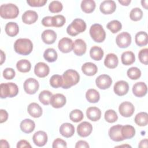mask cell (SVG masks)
<instances>
[{
    "mask_svg": "<svg viewBox=\"0 0 148 148\" xmlns=\"http://www.w3.org/2000/svg\"><path fill=\"white\" fill-rule=\"evenodd\" d=\"M14 51L21 55L29 54L33 49V44L31 40L27 38H20L16 40L14 44Z\"/></svg>",
    "mask_w": 148,
    "mask_h": 148,
    "instance_id": "6da1fadb",
    "label": "cell"
},
{
    "mask_svg": "<svg viewBox=\"0 0 148 148\" xmlns=\"http://www.w3.org/2000/svg\"><path fill=\"white\" fill-rule=\"evenodd\" d=\"M63 83L62 87L65 89L69 88L76 85L80 80V76L78 72L73 69H68L62 75Z\"/></svg>",
    "mask_w": 148,
    "mask_h": 148,
    "instance_id": "7a4b0ae2",
    "label": "cell"
},
{
    "mask_svg": "<svg viewBox=\"0 0 148 148\" xmlns=\"http://www.w3.org/2000/svg\"><path fill=\"white\" fill-rule=\"evenodd\" d=\"M19 14L18 7L13 3L3 4L0 8L1 17L4 19H12L16 18Z\"/></svg>",
    "mask_w": 148,
    "mask_h": 148,
    "instance_id": "3957f363",
    "label": "cell"
},
{
    "mask_svg": "<svg viewBox=\"0 0 148 148\" xmlns=\"http://www.w3.org/2000/svg\"><path fill=\"white\" fill-rule=\"evenodd\" d=\"M86 29L85 21L81 18H75L68 26L66 32L71 36H75L80 33L84 32Z\"/></svg>",
    "mask_w": 148,
    "mask_h": 148,
    "instance_id": "277c9868",
    "label": "cell"
},
{
    "mask_svg": "<svg viewBox=\"0 0 148 148\" xmlns=\"http://www.w3.org/2000/svg\"><path fill=\"white\" fill-rule=\"evenodd\" d=\"M1 98H6L7 97L12 98L16 96L18 92V86L13 83H1Z\"/></svg>",
    "mask_w": 148,
    "mask_h": 148,
    "instance_id": "5b68a950",
    "label": "cell"
},
{
    "mask_svg": "<svg viewBox=\"0 0 148 148\" xmlns=\"http://www.w3.org/2000/svg\"><path fill=\"white\" fill-rule=\"evenodd\" d=\"M90 35L93 40L97 43L104 41L106 38V32L103 27L99 24H94L90 28Z\"/></svg>",
    "mask_w": 148,
    "mask_h": 148,
    "instance_id": "8992f818",
    "label": "cell"
},
{
    "mask_svg": "<svg viewBox=\"0 0 148 148\" xmlns=\"http://www.w3.org/2000/svg\"><path fill=\"white\" fill-rule=\"evenodd\" d=\"M39 88V82L34 78H28L24 83V89L28 94H35Z\"/></svg>",
    "mask_w": 148,
    "mask_h": 148,
    "instance_id": "52a82bcc",
    "label": "cell"
},
{
    "mask_svg": "<svg viewBox=\"0 0 148 148\" xmlns=\"http://www.w3.org/2000/svg\"><path fill=\"white\" fill-rule=\"evenodd\" d=\"M116 42L120 48L128 47L131 43V36L128 32H123L117 36Z\"/></svg>",
    "mask_w": 148,
    "mask_h": 148,
    "instance_id": "ba28073f",
    "label": "cell"
},
{
    "mask_svg": "<svg viewBox=\"0 0 148 148\" xmlns=\"http://www.w3.org/2000/svg\"><path fill=\"white\" fill-rule=\"evenodd\" d=\"M135 108L134 105L128 101L122 102L119 108V111L120 114L125 117H131L134 113Z\"/></svg>",
    "mask_w": 148,
    "mask_h": 148,
    "instance_id": "9c48e42d",
    "label": "cell"
},
{
    "mask_svg": "<svg viewBox=\"0 0 148 148\" xmlns=\"http://www.w3.org/2000/svg\"><path fill=\"white\" fill-rule=\"evenodd\" d=\"M97 86L102 90H106L110 87L112 84V79L111 77L106 74L99 75L95 80Z\"/></svg>",
    "mask_w": 148,
    "mask_h": 148,
    "instance_id": "30bf717a",
    "label": "cell"
},
{
    "mask_svg": "<svg viewBox=\"0 0 148 148\" xmlns=\"http://www.w3.org/2000/svg\"><path fill=\"white\" fill-rule=\"evenodd\" d=\"M122 125L117 124L111 127L109 130L110 138L115 142H120L124 140L121 135Z\"/></svg>",
    "mask_w": 148,
    "mask_h": 148,
    "instance_id": "8fae6325",
    "label": "cell"
},
{
    "mask_svg": "<svg viewBox=\"0 0 148 148\" xmlns=\"http://www.w3.org/2000/svg\"><path fill=\"white\" fill-rule=\"evenodd\" d=\"M99 9L103 14H110L116 10V4L114 1L106 0L101 3Z\"/></svg>",
    "mask_w": 148,
    "mask_h": 148,
    "instance_id": "7c38bea8",
    "label": "cell"
},
{
    "mask_svg": "<svg viewBox=\"0 0 148 148\" xmlns=\"http://www.w3.org/2000/svg\"><path fill=\"white\" fill-rule=\"evenodd\" d=\"M92 131V126L91 123L87 121H83L80 123L77 127V132L81 137L89 136Z\"/></svg>",
    "mask_w": 148,
    "mask_h": 148,
    "instance_id": "4fadbf2b",
    "label": "cell"
},
{
    "mask_svg": "<svg viewBox=\"0 0 148 148\" xmlns=\"http://www.w3.org/2000/svg\"><path fill=\"white\" fill-rule=\"evenodd\" d=\"M128 90L129 85L128 83L124 80H119L117 82L113 87L114 92L119 96H123L127 94Z\"/></svg>",
    "mask_w": 148,
    "mask_h": 148,
    "instance_id": "5bb4252c",
    "label": "cell"
},
{
    "mask_svg": "<svg viewBox=\"0 0 148 148\" xmlns=\"http://www.w3.org/2000/svg\"><path fill=\"white\" fill-rule=\"evenodd\" d=\"M47 134L43 131H39L36 132L32 137V140L35 145L39 147L45 146L47 142Z\"/></svg>",
    "mask_w": 148,
    "mask_h": 148,
    "instance_id": "9a60e30c",
    "label": "cell"
},
{
    "mask_svg": "<svg viewBox=\"0 0 148 148\" xmlns=\"http://www.w3.org/2000/svg\"><path fill=\"white\" fill-rule=\"evenodd\" d=\"M50 72L49 66L45 62H39L37 63L34 68V73L39 77L47 76Z\"/></svg>",
    "mask_w": 148,
    "mask_h": 148,
    "instance_id": "2e32d148",
    "label": "cell"
},
{
    "mask_svg": "<svg viewBox=\"0 0 148 148\" xmlns=\"http://www.w3.org/2000/svg\"><path fill=\"white\" fill-rule=\"evenodd\" d=\"M58 47L62 53H69L73 49V42L68 38H63L59 40Z\"/></svg>",
    "mask_w": 148,
    "mask_h": 148,
    "instance_id": "e0dca14e",
    "label": "cell"
},
{
    "mask_svg": "<svg viewBox=\"0 0 148 148\" xmlns=\"http://www.w3.org/2000/svg\"><path fill=\"white\" fill-rule=\"evenodd\" d=\"M66 102V97L63 94H56L52 95L50 103L54 108H60L65 105Z\"/></svg>",
    "mask_w": 148,
    "mask_h": 148,
    "instance_id": "ac0fdd59",
    "label": "cell"
},
{
    "mask_svg": "<svg viewBox=\"0 0 148 148\" xmlns=\"http://www.w3.org/2000/svg\"><path fill=\"white\" fill-rule=\"evenodd\" d=\"M86 49L87 45L86 42L81 39H77L73 43V50L76 56H81L85 54Z\"/></svg>",
    "mask_w": 148,
    "mask_h": 148,
    "instance_id": "d6986e66",
    "label": "cell"
},
{
    "mask_svg": "<svg viewBox=\"0 0 148 148\" xmlns=\"http://www.w3.org/2000/svg\"><path fill=\"white\" fill-rule=\"evenodd\" d=\"M132 92L136 97H142L147 94V85L144 82H137L132 87Z\"/></svg>",
    "mask_w": 148,
    "mask_h": 148,
    "instance_id": "ffe728a7",
    "label": "cell"
},
{
    "mask_svg": "<svg viewBox=\"0 0 148 148\" xmlns=\"http://www.w3.org/2000/svg\"><path fill=\"white\" fill-rule=\"evenodd\" d=\"M38 18V15L35 11L28 10L25 11L22 16V21L26 24H32L35 23Z\"/></svg>",
    "mask_w": 148,
    "mask_h": 148,
    "instance_id": "44dd1931",
    "label": "cell"
},
{
    "mask_svg": "<svg viewBox=\"0 0 148 148\" xmlns=\"http://www.w3.org/2000/svg\"><path fill=\"white\" fill-rule=\"evenodd\" d=\"M60 132L64 137L70 138L75 133V127L71 123H63L60 127Z\"/></svg>",
    "mask_w": 148,
    "mask_h": 148,
    "instance_id": "7402d4cb",
    "label": "cell"
},
{
    "mask_svg": "<svg viewBox=\"0 0 148 148\" xmlns=\"http://www.w3.org/2000/svg\"><path fill=\"white\" fill-rule=\"evenodd\" d=\"M57 39V34L51 29L45 30L42 34L43 42L47 45H51L55 42Z\"/></svg>",
    "mask_w": 148,
    "mask_h": 148,
    "instance_id": "603a6c76",
    "label": "cell"
},
{
    "mask_svg": "<svg viewBox=\"0 0 148 148\" xmlns=\"http://www.w3.org/2000/svg\"><path fill=\"white\" fill-rule=\"evenodd\" d=\"M86 115L89 120L92 121H97L101 118V111L97 107H90L86 110Z\"/></svg>",
    "mask_w": 148,
    "mask_h": 148,
    "instance_id": "cb8c5ba5",
    "label": "cell"
},
{
    "mask_svg": "<svg viewBox=\"0 0 148 148\" xmlns=\"http://www.w3.org/2000/svg\"><path fill=\"white\" fill-rule=\"evenodd\" d=\"M27 111L29 114L34 118L40 117L42 114V108L39 104L35 102L31 103L28 105L27 108Z\"/></svg>",
    "mask_w": 148,
    "mask_h": 148,
    "instance_id": "d4e9b609",
    "label": "cell"
},
{
    "mask_svg": "<svg viewBox=\"0 0 148 148\" xmlns=\"http://www.w3.org/2000/svg\"><path fill=\"white\" fill-rule=\"evenodd\" d=\"M119 63L117 56L113 53L108 54L104 60L105 65L110 69H114L117 67Z\"/></svg>",
    "mask_w": 148,
    "mask_h": 148,
    "instance_id": "484cf974",
    "label": "cell"
},
{
    "mask_svg": "<svg viewBox=\"0 0 148 148\" xmlns=\"http://www.w3.org/2000/svg\"><path fill=\"white\" fill-rule=\"evenodd\" d=\"M82 71L84 75L91 76L96 74L98 71V68L95 64L87 62L82 65Z\"/></svg>",
    "mask_w": 148,
    "mask_h": 148,
    "instance_id": "4316f807",
    "label": "cell"
},
{
    "mask_svg": "<svg viewBox=\"0 0 148 148\" xmlns=\"http://www.w3.org/2000/svg\"><path fill=\"white\" fill-rule=\"evenodd\" d=\"M20 126L21 130L25 134H29L34 130L35 124L33 120L29 119H26L21 122Z\"/></svg>",
    "mask_w": 148,
    "mask_h": 148,
    "instance_id": "83f0119b",
    "label": "cell"
},
{
    "mask_svg": "<svg viewBox=\"0 0 148 148\" xmlns=\"http://www.w3.org/2000/svg\"><path fill=\"white\" fill-rule=\"evenodd\" d=\"M5 32L8 35L13 37L16 36L19 32V27L15 22H9L5 25Z\"/></svg>",
    "mask_w": 148,
    "mask_h": 148,
    "instance_id": "f1b7e54d",
    "label": "cell"
},
{
    "mask_svg": "<svg viewBox=\"0 0 148 148\" xmlns=\"http://www.w3.org/2000/svg\"><path fill=\"white\" fill-rule=\"evenodd\" d=\"M135 42L136 44L139 47L147 45L148 42L147 33L145 31H140L137 32L135 36Z\"/></svg>",
    "mask_w": 148,
    "mask_h": 148,
    "instance_id": "f546056e",
    "label": "cell"
},
{
    "mask_svg": "<svg viewBox=\"0 0 148 148\" xmlns=\"http://www.w3.org/2000/svg\"><path fill=\"white\" fill-rule=\"evenodd\" d=\"M135 134V130L134 127L131 125H122L121 135L124 139H131L134 136Z\"/></svg>",
    "mask_w": 148,
    "mask_h": 148,
    "instance_id": "4dcf8cb0",
    "label": "cell"
},
{
    "mask_svg": "<svg viewBox=\"0 0 148 148\" xmlns=\"http://www.w3.org/2000/svg\"><path fill=\"white\" fill-rule=\"evenodd\" d=\"M121 62L125 65L132 64L135 61V54L132 51H126L123 53L121 56Z\"/></svg>",
    "mask_w": 148,
    "mask_h": 148,
    "instance_id": "1f68e13d",
    "label": "cell"
},
{
    "mask_svg": "<svg viewBox=\"0 0 148 148\" xmlns=\"http://www.w3.org/2000/svg\"><path fill=\"white\" fill-rule=\"evenodd\" d=\"M103 51L99 46H94L90 50V56L91 58L95 61L101 60L103 56Z\"/></svg>",
    "mask_w": 148,
    "mask_h": 148,
    "instance_id": "d6a6232c",
    "label": "cell"
},
{
    "mask_svg": "<svg viewBox=\"0 0 148 148\" xmlns=\"http://www.w3.org/2000/svg\"><path fill=\"white\" fill-rule=\"evenodd\" d=\"M81 9L82 10L86 13H92L96 6L95 2L93 0H83L81 2Z\"/></svg>",
    "mask_w": 148,
    "mask_h": 148,
    "instance_id": "836d02e7",
    "label": "cell"
},
{
    "mask_svg": "<svg viewBox=\"0 0 148 148\" xmlns=\"http://www.w3.org/2000/svg\"><path fill=\"white\" fill-rule=\"evenodd\" d=\"M86 98L90 103L98 102L100 99V95L98 91L94 88L89 89L86 93Z\"/></svg>",
    "mask_w": 148,
    "mask_h": 148,
    "instance_id": "e575fe53",
    "label": "cell"
},
{
    "mask_svg": "<svg viewBox=\"0 0 148 148\" xmlns=\"http://www.w3.org/2000/svg\"><path fill=\"white\" fill-rule=\"evenodd\" d=\"M135 123L140 127L146 126L148 123V114L146 112H140L138 113L134 119Z\"/></svg>",
    "mask_w": 148,
    "mask_h": 148,
    "instance_id": "d590c367",
    "label": "cell"
},
{
    "mask_svg": "<svg viewBox=\"0 0 148 148\" xmlns=\"http://www.w3.org/2000/svg\"><path fill=\"white\" fill-rule=\"evenodd\" d=\"M44 58L49 62H53L56 61L58 57L57 51L53 48L47 49L43 53Z\"/></svg>",
    "mask_w": 148,
    "mask_h": 148,
    "instance_id": "8d00e7d4",
    "label": "cell"
},
{
    "mask_svg": "<svg viewBox=\"0 0 148 148\" xmlns=\"http://www.w3.org/2000/svg\"><path fill=\"white\" fill-rule=\"evenodd\" d=\"M16 68L20 72L26 73L30 71L31 68V64L27 60H21L17 62Z\"/></svg>",
    "mask_w": 148,
    "mask_h": 148,
    "instance_id": "74e56055",
    "label": "cell"
},
{
    "mask_svg": "<svg viewBox=\"0 0 148 148\" xmlns=\"http://www.w3.org/2000/svg\"><path fill=\"white\" fill-rule=\"evenodd\" d=\"M52 93L48 90L41 91L39 95V101L45 105H48L50 103V99L52 97Z\"/></svg>",
    "mask_w": 148,
    "mask_h": 148,
    "instance_id": "f35d334b",
    "label": "cell"
},
{
    "mask_svg": "<svg viewBox=\"0 0 148 148\" xmlns=\"http://www.w3.org/2000/svg\"><path fill=\"white\" fill-rule=\"evenodd\" d=\"M106 27L111 31V32H112L113 34H115L121 29L122 25L119 21L114 20L109 22L106 25Z\"/></svg>",
    "mask_w": 148,
    "mask_h": 148,
    "instance_id": "ab89813d",
    "label": "cell"
},
{
    "mask_svg": "<svg viewBox=\"0 0 148 148\" xmlns=\"http://www.w3.org/2000/svg\"><path fill=\"white\" fill-rule=\"evenodd\" d=\"M83 117V113L79 109H74L72 110L69 114L70 120L75 123H77L82 121Z\"/></svg>",
    "mask_w": 148,
    "mask_h": 148,
    "instance_id": "60d3db41",
    "label": "cell"
},
{
    "mask_svg": "<svg viewBox=\"0 0 148 148\" xmlns=\"http://www.w3.org/2000/svg\"><path fill=\"white\" fill-rule=\"evenodd\" d=\"M62 76L60 75H54L50 79V84L53 88L62 87Z\"/></svg>",
    "mask_w": 148,
    "mask_h": 148,
    "instance_id": "b9f144b4",
    "label": "cell"
},
{
    "mask_svg": "<svg viewBox=\"0 0 148 148\" xmlns=\"http://www.w3.org/2000/svg\"><path fill=\"white\" fill-rule=\"evenodd\" d=\"M104 117L105 120L109 123H114L118 119L117 113L113 109H109L106 110L105 113Z\"/></svg>",
    "mask_w": 148,
    "mask_h": 148,
    "instance_id": "7bdbcfd3",
    "label": "cell"
},
{
    "mask_svg": "<svg viewBox=\"0 0 148 148\" xmlns=\"http://www.w3.org/2000/svg\"><path fill=\"white\" fill-rule=\"evenodd\" d=\"M128 77L132 80L138 79L141 76V71L137 67H131L127 72Z\"/></svg>",
    "mask_w": 148,
    "mask_h": 148,
    "instance_id": "ee69618b",
    "label": "cell"
},
{
    "mask_svg": "<svg viewBox=\"0 0 148 148\" xmlns=\"http://www.w3.org/2000/svg\"><path fill=\"white\" fill-rule=\"evenodd\" d=\"M130 17L131 20L137 21L140 20L143 17V12L139 8L132 9L130 13Z\"/></svg>",
    "mask_w": 148,
    "mask_h": 148,
    "instance_id": "f6af8a7d",
    "label": "cell"
},
{
    "mask_svg": "<svg viewBox=\"0 0 148 148\" xmlns=\"http://www.w3.org/2000/svg\"><path fill=\"white\" fill-rule=\"evenodd\" d=\"M63 8L61 2L58 1H53L51 2L49 5V9L50 12L53 13L60 12Z\"/></svg>",
    "mask_w": 148,
    "mask_h": 148,
    "instance_id": "bcb514c9",
    "label": "cell"
},
{
    "mask_svg": "<svg viewBox=\"0 0 148 148\" xmlns=\"http://www.w3.org/2000/svg\"><path fill=\"white\" fill-rule=\"evenodd\" d=\"M65 18L64 16L61 14L56 15L52 17L53 27H61L64 25L65 23Z\"/></svg>",
    "mask_w": 148,
    "mask_h": 148,
    "instance_id": "7dc6e473",
    "label": "cell"
},
{
    "mask_svg": "<svg viewBox=\"0 0 148 148\" xmlns=\"http://www.w3.org/2000/svg\"><path fill=\"white\" fill-rule=\"evenodd\" d=\"M138 58L140 62L145 65L148 64V49L147 48L140 50L138 54Z\"/></svg>",
    "mask_w": 148,
    "mask_h": 148,
    "instance_id": "c3c4849f",
    "label": "cell"
},
{
    "mask_svg": "<svg viewBox=\"0 0 148 148\" xmlns=\"http://www.w3.org/2000/svg\"><path fill=\"white\" fill-rule=\"evenodd\" d=\"M16 72L13 68H6L3 71V76L7 80H11L15 76Z\"/></svg>",
    "mask_w": 148,
    "mask_h": 148,
    "instance_id": "681fc988",
    "label": "cell"
},
{
    "mask_svg": "<svg viewBox=\"0 0 148 148\" xmlns=\"http://www.w3.org/2000/svg\"><path fill=\"white\" fill-rule=\"evenodd\" d=\"M27 3L32 7H41L47 3V0H28Z\"/></svg>",
    "mask_w": 148,
    "mask_h": 148,
    "instance_id": "f907efd6",
    "label": "cell"
},
{
    "mask_svg": "<svg viewBox=\"0 0 148 148\" xmlns=\"http://www.w3.org/2000/svg\"><path fill=\"white\" fill-rule=\"evenodd\" d=\"M53 148H66L67 147L66 142L61 138L56 139L52 145Z\"/></svg>",
    "mask_w": 148,
    "mask_h": 148,
    "instance_id": "816d5d0a",
    "label": "cell"
},
{
    "mask_svg": "<svg viewBox=\"0 0 148 148\" xmlns=\"http://www.w3.org/2000/svg\"><path fill=\"white\" fill-rule=\"evenodd\" d=\"M42 24L45 27H53L52 17L46 16L43 17L42 20Z\"/></svg>",
    "mask_w": 148,
    "mask_h": 148,
    "instance_id": "f5cc1de1",
    "label": "cell"
},
{
    "mask_svg": "<svg viewBox=\"0 0 148 148\" xmlns=\"http://www.w3.org/2000/svg\"><path fill=\"white\" fill-rule=\"evenodd\" d=\"M0 123H3L5 122L8 118V113L6 112V110L4 109H1L0 110Z\"/></svg>",
    "mask_w": 148,
    "mask_h": 148,
    "instance_id": "db71d44e",
    "label": "cell"
},
{
    "mask_svg": "<svg viewBox=\"0 0 148 148\" xmlns=\"http://www.w3.org/2000/svg\"><path fill=\"white\" fill-rule=\"evenodd\" d=\"M17 148H22V147H31V145L29 143L25 140H21L18 141L17 143Z\"/></svg>",
    "mask_w": 148,
    "mask_h": 148,
    "instance_id": "11a10c76",
    "label": "cell"
},
{
    "mask_svg": "<svg viewBox=\"0 0 148 148\" xmlns=\"http://www.w3.org/2000/svg\"><path fill=\"white\" fill-rule=\"evenodd\" d=\"M89 147L88 143L84 140H79L75 145L76 148H88Z\"/></svg>",
    "mask_w": 148,
    "mask_h": 148,
    "instance_id": "9f6ffc18",
    "label": "cell"
},
{
    "mask_svg": "<svg viewBox=\"0 0 148 148\" xmlns=\"http://www.w3.org/2000/svg\"><path fill=\"white\" fill-rule=\"evenodd\" d=\"M138 147H142V148H147V139L145 138L144 139L141 140L139 143Z\"/></svg>",
    "mask_w": 148,
    "mask_h": 148,
    "instance_id": "6f0895ef",
    "label": "cell"
},
{
    "mask_svg": "<svg viewBox=\"0 0 148 148\" xmlns=\"http://www.w3.org/2000/svg\"><path fill=\"white\" fill-rule=\"evenodd\" d=\"M1 147H9L10 146L8 143V142L6 140H3V139H1Z\"/></svg>",
    "mask_w": 148,
    "mask_h": 148,
    "instance_id": "680465c9",
    "label": "cell"
},
{
    "mask_svg": "<svg viewBox=\"0 0 148 148\" xmlns=\"http://www.w3.org/2000/svg\"><path fill=\"white\" fill-rule=\"evenodd\" d=\"M131 2V0H119V2L123 6H128Z\"/></svg>",
    "mask_w": 148,
    "mask_h": 148,
    "instance_id": "91938a15",
    "label": "cell"
},
{
    "mask_svg": "<svg viewBox=\"0 0 148 148\" xmlns=\"http://www.w3.org/2000/svg\"><path fill=\"white\" fill-rule=\"evenodd\" d=\"M5 61V54L2 50H1V65H2Z\"/></svg>",
    "mask_w": 148,
    "mask_h": 148,
    "instance_id": "94428289",
    "label": "cell"
},
{
    "mask_svg": "<svg viewBox=\"0 0 148 148\" xmlns=\"http://www.w3.org/2000/svg\"><path fill=\"white\" fill-rule=\"evenodd\" d=\"M141 3L142 6L145 9H147V1H141Z\"/></svg>",
    "mask_w": 148,
    "mask_h": 148,
    "instance_id": "6125c7cd",
    "label": "cell"
},
{
    "mask_svg": "<svg viewBox=\"0 0 148 148\" xmlns=\"http://www.w3.org/2000/svg\"><path fill=\"white\" fill-rule=\"evenodd\" d=\"M120 146V147H121V146H124V145H122V146ZM125 146H128V147H131V146H129V145H126V146H125Z\"/></svg>",
    "mask_w": 148,
    "mask_h": 148,
    "instance_id": "be15d7a7",
    "label": "cell"
}]
</instances>
